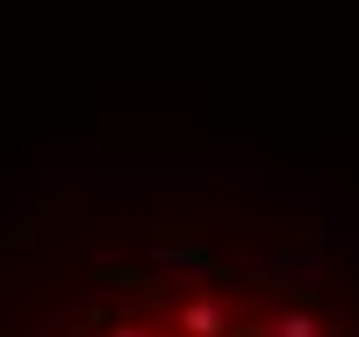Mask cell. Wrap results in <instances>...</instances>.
Wrapping results in <instances>:
<instances>
[{"label":"cell","mask_w":359,"mask_h":337,"mask_svg":"<svg viewBox=\"0 0 359 337\" xmlns=\"http://www.w3.org/2000/svg\"><path fill=\"white\" fill-rule=\"evenodd\" d=\"M0 337H359V237L259 187H50L0 230Z\"/></svg>","instance_id":"obj_1"}]
</instances>
